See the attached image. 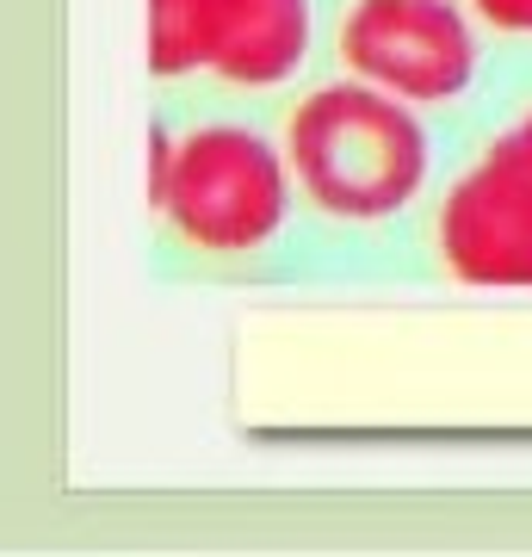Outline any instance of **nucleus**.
I'll list each match as a JSON object with an SVG mask.
<instances>
[{"label":"nucleus","mask_w":532,"mask_h":557,"mask_svg":"<svg viewBox=\"0 0 532 557\" xmlns=\"http://www.w3.org/2000/svg\"><path fill=\"white\" fill-rule=\"evenodd\" d=\"M297 193L341 223H384L428 186V124L409 100H396L372 81H329L292 106L285 119Z\"/></svg>","instance_id":"f257e3e1"},{"label":"nucleus","mask_w":532,"mask_h":557,"mask_svg":"<svg viewBox=\"0 0 532 557\" xmlns=\"http://www.w3.org/2000/svg\"><path fill=\"white\" fill-rule=\"evenodd\" d=\"M292 156L248 124H198L180 137L161 218L205 255H255L292 218Z\"/></svg>","instance_id":"f03ea898"},{"label":"nucleus","mask_w":532,"mask_h":557,"mask_svg":"<svg viewBox=\"0 0 532 557\" xmlns=\"http://www.w3.org/2000/svg\"><path fill=\"white\" fill-rule=\"evenodd\" d=\"M347 75L409 106H453L477 81V32L453 0H359L341 20Z\"/></svg>","instance_id":"7ed1b4c3"},{"label":"nucleus","mask_w":532,"mask_h":557,"mask_svg":"<svg viewBox=\"0 0 532 557\" xmlns=\"http://www.w3.org/2000/svg\"><path fill=\"white\" fill-rule=\"evenodd\" d=\"M434 242L446 273L465 285H532V168L490 143L440 199Z\"/></svg>","instance_id":"20e7f679"},{"label":"nucleus","mask_w":532,"mask_h":557,"mask_svg":"<svg viewBox=\"0 0 532 557\" xmlns=\"http://www.w3.org/2000/svg\"><path fill=\"white\" fill-rule=\"evenodd\" d=\"M310 57V0H205V69L230 87H279Z\"/></svg>","instance_id":"39448f33"},{"label":"nucleus","mask_w":532,"mask_h":557,"mask_svg":"<svg viewBox=\"0 0 532 557\" xmlns=\"http://www.w3.org/2000/svg\"><path fill=\"white\" fill-rule=\"evenodd\" d=\"M205 69V0H149V75Z\"/></svg>","instance_id":"423d86ee"},{"label":"nucleus","mask_w":532,"mask_h":557,"mask_svg":"<svg viewBox=\"0 0 532 557\" xmlns=\"http://www.w3.org/2000/svg\"><path fill=\"white\" fill-rule=\"evenodd\" d=\"M174 161H180V143L161 131V124H149V205L161 211V199H168V180H174Z\"/></svg>","instance_id":"0eeeda50"},{"label":"nucleus","mask_w":532,"mask_h":557,"mask_svg":"<svg viewBox=\"0 0 532 557\" xmlns=\"http://www.w3.org/2000/svg\"><path fill=\"white\" fill-rule=\"evenodd\" d=\"M471 13L495 32H514V38H532V0H471Z\"/></svg>","instance_id":"6e6552de"},{"label":"nucleus","mask_w":532,"mask_h":557,"mask_svg":"<svg viewBox=\"0 0 532 557\" xmlns=\"http://www.w3.org/2000/svg\"><path fill=\"white\" fill-rule=\"evenodd\" d=\"M495 143H502L508 156H520V161L532 168V112H527V119H514V124H508V131H502Z\"/></svg>","instance_id":"1a4fd4ad"}]
</instances>
